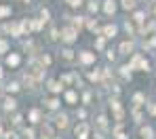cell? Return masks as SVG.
Instances as JSON below:
<instances>
[{
  "label": "cell",
  "instance_id": "5",
  "mask_svg": "<svg viewBox=\"0 0 156 139\" xmlns=\"http://www.w3.org/2000/svg\"><path fill=\"white\" fill-rule=\"evenodd\" d=\"M114 11H116L114 0H105V13H114Z\"/></svg>",
  "mask_w": 156,
  "mask_h": 139
},
{
  "label": "cell",
  "instance_id": "18",
  "mask_svg": "<svg viewBox=\"0 0 156 139\" xmlns=\"http://www.w3.org/2000/svg\"><path fill=\"white\" fill-rule=\"evenodd\" d=\"M80 2L82 0H68V4H72V6H80Z\"/></svg>",
  "mask_w": 156,
  "mask_h": 139
},
{
  "label": "cell",
  "instance_id": "14",
  "mask_svg": "<svg viewBox=\"0 0 156 139\" xmlns=\"http://www.w3.org/2000/svg\"><path fill=\"white\" fill-rule=\"evenodd\" d=\"M120 51H122V53H125V55H127V53H129V51H131V44H127V42H125V44H122V47H120Z\"/></svg>",
  "mask_w": 156,
  "mask_h": 139
},
{
  "label": "cell",
  "instance_id": "9",
  "mask_svg": "<svg viewBox=\"0 0 156 139\" xmlns=\"http://www.w3.org/2000/svg\"><path fill=\"white\" fill-rule=\"evenodd\" d=\"M57 127L66 129V127H68V118H66V116H59V118H57Z\"/></svg>",
  "mask_w": 156,
  "mask_h": 139
},
{
  "label": "cell",
  "instance_id": "13",
  "mask_svg": "<svg viewBox=\"0 0 156 139\" xmlns=\"http://www.w3.org/2000/svg\"><path fill=\"white\" fill-rule=\"evenodd\" d=\"M66 99H68L70 103H74V101H76V93H68V95H66Z\"/></svg>",
  "mask_w": 156,
  "mask_h": 139
},
{
  "label": "cell",
  "instance_id": "10",
  "mask_svg": "<svg viewBox=\"0 0 156 139\" xmlns=\"http://www.w3.org/2000/svg\"><path fill=\"white\" fill-rule=\"evenodd\" d=\"M30 118H32V122H38V118H40V112H38V110H32Z\"/></svg>",
  "mask_w": 156,
  "mask_h": 139
},
{
  "label": "cell",
  "instance_id": "2",
  "mask_svg": "<svg viewBox=\"0 0 156 139\" xmlns=\"http://www.w3.org/2000/svg\"><path fill=\"white\" fill-rule=\"evenodd\" d=\"M27 74H30L34 80H40V78H42V70H40L38 65H32V68L27 70Z\"/></svg>",
  "mask_w": 156,
  "mask_h": 139
},
{
  "label": "cell",
  "instance_id": "8",
  "mask_svg": "<svg viewBox=\"0 0 156 139\" xmlns=\"http://www.w3.org/2000/svg\"><path fill=\"white\" fill-rule=\"evenodd\" d=\"M80 59H82V63H91L95 57L91 55V53H82V55H80Z\"/></svg>",
  "mask_w": 156,
  "mask_h": 139
},
{
  "label": "cell",
  "instance_id": "16",
  "mask_svg": "<svg viewBox=\"0 0 156 139\" xmlns=\"http://www.w3.org/2000/svg\"><path fill=\"white\" fill-rule=\"evenodd\" d=\"M104 32H105V36H114V32H116V30H114V28H105Z\"/></svg>",
  "mask_w": 156,
  "mask_h": 139
},
{
  "label": "cell",
  "instance_id": "6",
  "mask_svg": "<svg viewBox=\"0 0 156 139\" xmlns=\"http://www.w3.org/2000/svg\"><path fill=\"white\" fill-rule=\"evenodd\" d=\"M15 106H17L15 99H6V101H4V110H15Z\"/></svg>",
  "mask_w": 156,
  "mask_h": 139
},
{
  "label": "cell",
  "instance_id": "7",
  "mask_svg": "<svg viewBox=\"0 0 156 139\" xmlns=\"http://www.w3.org/2000/svg\"><path fill=\"white\" fill-rule=\"evenodd\" d=\"M6 63H9V65H17V63H19V55H9Z\"/></svg>",
  "mask_w": 156,
  "mask_h": 139
},
{
  "label": "cell",
  "instance_id": "21",
  "mask_svg": "<svg viewBox=\"0 0 156 139\" xmlns=\"http://www.w3.org/2000/svg\"><path fill=\"white\" fill-rule=\"evenodd\" d=\"M0 135H2V129H0Z\"/></svg>",
  "mask_w": 156,
  "mask_h": 139
},
{
  "label": "cell",
  "instance_id": "1",
  "mask_svg": "<svg viewBox=\"0 0 156 139\" xmlns=\"http://www.w3.org/2000/svg\"><path fill=\"white\" fill-rule=\"evenodd\" d=\"M61 36H63V40H66V42H74V40H76V30L66 28L63 32H61Z\"/></svg>",
  "mask_w": 156,
  "mask_h": 139
},
{
  "label": "cell",
  "instance_id": "15",
  "mask_svg": "<svg viewBox=\"0 0 156 139\" xmlns=\"http://www.w3.org/2000/svg\"><path fill=\"white\" fill-rule=\"evenodd\" d=\"M6 49H9V44H6V42H4V40H0V53H4V51H6Z\"/></svg>",
  "mask_w": 156,
  "mask_h": 139
},
{
  "label": "cell",
  "instance_id": "3",
  "mask_svg": "<svg viewBox=\"0 0 156 139\" xmlns=\"http://www.w3.org/2000/svg\"><path fill=\"white\" fill-rule=\"evenodd\" d=\"M87 133H89V127L82 122V124H78L76 127V137H80V139H84L87 137Z\"/></svg>",
  "mask_w": 156,
  "mask_h": 139
},
{
  "label": "cell",
  "instance_id": "12",
  "mask_svg": "<svg viewBox=\"0 0 156 139\" xmlns=\"http://www.w3.org/2000/svg\"><path fill=\"white\" fill-rule=\"evenodd\" d=\"M122 6L125 9H133L135 6V0H122Z\"/></svg>",
  "mask_w": 156,
  "mask_h": 139
},
{
  "label": "cell",
  "instance_id": "20",
  "mask_svg": "<svg viewBox=\"0 0 156 139\" xmlns=\"http://www.w3.org/2000/svg\"><path fill=\"white\" fill-rule=\"evenodd\" d=\"M0 78H2V70H0Z\"/></svg>",
  "mask_w": 156,
  "mask_h": 139
},
{
  "label": "cell",
  "instance_id": "11",
  "mask_svg": "<svg viewBox=\"0 0 156 139\" xmlns=\"http://www.w3.org/2000/svg\"><path fill=\"white\" fill-rule=\"evenodd\" d=\"M6 15H11V9L9 6H0V17H6Z\"/></svg>",
  "mask_w": 156,
  "mask_h": 139
},
{
  "label": "cell",
  "instance_id": "17",
  "mask_svg": "<svg viewBox=\"0 0 156 139\" xmlns=\"http://www.w3.org/2000/svg\"><path fill=\"white\" fill-rule=\"evenodd\" d=\"M51 91H55V93H57V91H61V86H59L57 82H51Z\"/></svg>",
  "mask_w": 156,
  "mask_h": 139
},
{
  "label": "cell",
  "instance_id": "4",
  "mask_svg": "<svg viewBox=\"0 0 156 139\" xmlns=\"http://www.w3.org/2000/svg\"><path fill=\"white\" fill-rule=\"evenodd\" d=\"M40 137H42V139H53V129L49 127V124H44V127H42V131H40Z\"/></svg>",
  "mask_w": 156,
  "mask_h": 139
},
{
  "label": "cell",
  "instance_id": "19",
  "mask_svg": "<svg viewBox=\"0 0 156 139\" xmlns=\"http://www.w3.org/2000/svg\"><path fill=\"white\" fill-rule=\"evenodd\" d=\"M49 108H57V99H51L49 101Z\"/></svg>",
  "mask_w": 156,
  "mask_h": 139
}]
</instances>
